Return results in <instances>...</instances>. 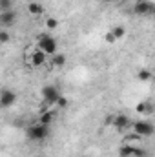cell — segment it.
I'll return each instance as SVG.
<instances>
[{"mask_svg":"<svg viewBox=\"0 0 155 157\" xmlns=\"http://www.w3.org/2000/svg\"><path fill=\"white\" fill-rule=\"evenodd\" d=\"M49 132H51V126H44L40 122H33L26 128V137L28 141L31 143H42L49 137Z\"/></svg>","mask_w":155,"mask_h":157,"instance_id":"6da1fadb","label":"cell"},{"mask_svg":"<svg viewBox=\"0 0 155 157\" xmlns=\"http://www.w3.org/2000/svg\"><path fill=\"white\" fill-rule=\"evenodd\" d=\"M37 49L44 51L46 55H53L59 51V42L49 33H40V35H37Z\"/></svg>","mask_w":155,"mask_h":157,"instance_id":"7a4b0ae2","label":"cell"},{"mask_svg":"<svg viewBox=\"0 0 155 157\" xmlns=\"http://www.w3.org/2000/svg\"><path fill=\"white\" fill-rule=\"evenodd\" d=\"M40 95H42V101H44V104H46V106H55L57 99H59L62 93H60V90H59L57 86L47 84V86H44V88H42Z\"/></svg>","mask_w":155,"mask_h":157,"instance_id":"3957f363","label":"cell"},{"mask_svg":"<svg viewBox=\"0 0 155 157\" xmlns=\"http://www.w3.org/2000/svg\"><path fill=\"white\" fill-rule=\"evenodd\" d=\"M133 13L137 17H150L155 13V6L152 0H135L133 4Z\"/></svg>","mask_w":155,"mask_h":157,"instance_id":"277c9868","label":"cell"},{"mask_svg":"<svg viewBox=\"0 0 155 157\" xmlns=\"http://www.w3.org/2000/svg\"><path fill=\"white\" fill-rule=\"evenodd\" d=\"M133 132L142 139V137L153 135L155 128H153V124H152L150 121H137V122H133Z\"/></svg>","mask_w":155,"mask_h":157,"instance_id":"5b68a950","label":"cell"},{"mask_svg":"<svg viewBox=\"0 0 155 157\" xmlns=\"http://www.w3.org/2000/svg\"><path fill=\"white\" fill-rule=\"evenodd\" d=\"M17 102V93L13 90H2L0 91V108H11Z\"/></svg>","mask_w":155,"mask_h":157,"instance_id":"8992f818","label":"cell"},{"mask_svg":"<svg viewBox=\"0 0 155 157\" xmlns=\"http://www.w3.org/2000/svg\"><path fill=\"white\" fill-rule=\"evenodd\" d=\"M15 22H17V11H15V9L2 11V13H0V26H2L4 29L15 26Z\"/></svg>","mask_w":155,"mask_h":157,"instance_id":"52a82bcc","label":"cell"},{"mask_svg":"<svg viewBox=\"0 0 155 157\" xmlns=\"http://www.w3.org/2000/svg\"><path fill=\"white\" fill-rule=\"evenodd\" d=\"M130 124H131V119L128 117V115H124V113H120V115H115L113 117V124L112 126H115L119 132H124Z\"/></svg>","mask_w":155,"mask_h":157,"instance_id":"ba28073f","label":"cell"},{"mask_svg":"<svg viewBox=\"0 0 155 157\" xmlns=\"http://www.w3.org/2000/svg\"><path fill=\"white\" fill-rule=\"evenodd\" d=\"M55 117H57V113H55L53 110H46V112H40V117H39L37 122L44 124V126H51L53 121H55Z\"/></svg>","mask_w":155,"mask_h":157,"instance_id":"9c48e42d","label":"cell"},{"mask_svg":"<svg viewBox=\"0 0 155 157\" xmlns=\"http://www.w3.org/2000/svg\"><path fill=\"white\" fill-rule=\"evenodd\" d=\"M46 60H47V55H46L44 51H40V49H37V51L31 55V64L37 66V68H39V66H44Z\"/></svg>","mask_w":155,"mask_h":157,"instance_id":"30bf717a","label":"cell"},{"mask_svg":"<svg viewBox=\"0 0 155 157\" xmlns=\"http://www.w3.org/2000/svg\"><path fill=\"white\" fill-rule=\"evenodd\" d=\"M66 62H68V59H66L64 53H59V51H57V53L51 55V66H53V68H62Z\"/></svg>","mask_w":155,"mask_h":157,"instance_id":"8fae6325","label":"cell"},{"mask_svg":"<svg viewBox=\"0 0 155 157\" xmlns=\"http://www.w3.org/2000/svg\"><path fill=\"white\" fill-rule=\"evenodd\" d=\"M28 11H29V15H33V17H40V15L44 13V6L39 4V2H29V4H28Z\"/></svg>","mask_w":155,"mask_h":157,"instance_id":"7c38bea8","label":"cell"},{"mask_svg":"<svg viewBox=\"0 0 155 157\" xmlns=\"http://www.w3.org/2000/svg\"><path fill=\"white\" fill-rule=\"evenodd\" d=\"M135 110H137L139 113H148V115H152V113H153V104H152V102H137Z\"/></svg>","mask_w":155,"mask_h":157,"instance_id":"4fadbf2b","label":"cell"},{"mask_svg":"<svg viewBox=\"0 0 155 157\" xmlns=\"http://www.w3.org/2000/svg\"><path fill=\"white\" fill-rule=\"evenodd\" d=\"M110 33L115 37V40H120V39L126 37V28H124V26H115V28H112Z\"/></svg>","mask_w":155,"mask_h":157,"instance_id":"5bb4252c","label":"cell"},{"mask_svg":"<svg viewBox=\"0 0 155 157\" xmlns=\"http://www.w3.org/2000/svg\"><path fill=\"white\" fill-rule=\"evenodd\" d=\"M137 78H139L141 82H148V80L152 78V71H150V70H146V68H142V70H139Z\"/></svg>","mask_w":155,"mask_h":157,"instance_id":"9a60e30c","label":"cell"},{"mask_svg":"<svg viewBox=\"0 0 155 157\" xmlns=\"http://www.w3.org/2000/svg\"><path fill=\"white\" fill-rule=\"evenodd\" d=\"M131 150H133V146H130V144L126 143L124 146H120V150H119V157H131Z\"/></svg>","mask_w":155,"mask_h":157,"instance_id":"2e32d148","label":"cell"},{"mask_svg":"<svg viewBox=\"0 0 155 157\" xmlns=\"http://www.w3.org/2000/svg\"><path fill=\"white\" fill-rule=\"evenodd\" d=\"M131 157H148V152H146V148L133 146V150H131Z\"/></svg>","mask_w":155,"mask_h":157,"instance_id":"e0dca14e","label":"cell"},{"mask_svg":"<svg viewBox=\"0 0 155 157\" xmlns=\"http://www.w3.org/2000/svg\"><path fill=\"white\" fill-rule=\"evenodd\" d=\"M68 104H70L68 99H66L64 95H60V97L57 99V102H55V108H60V110H62V108H68Z\"/></svg>","mask_w":155,"mask_h":157,"instance_id":"ac0fdd59","label":"cell"},{"mask_svg":"<svg viewBox=\"0 0 155 157\" xmlns=\"http://www.w3.org/2000/svg\"><path fill=\"white\" fill-rule=\"evenodd\" d=\"M13 9V0H0V13Z\"/></svg>","mask_w":155,"mask_h":157,"instance_id":"d6986e66","label":"cell"},{"mask_svg":"<svg viewBox=\"0 0 155 157\" xmlns=\"http://www.w3.org/2000/svg\"><path fill=\"white\" fill-rule=\"evenodd\" d=\"M11 40V35L7 29H0V44H7Z\"/></svg>","mask_w":155,"mask_h":157,"instance_id":"ffe728a7","label":"cell"},{"mask_svg":"<svg viewBox=\"0 0 155 157\" xmlns=\"http://www.w3.org/2000/svg\"><path fill=\"white\" fill-rule=\"evenodd\" d=\"M57 26H59V20H57V18L51 17V18L46 20V28H47V29H57Z\"/></svg>","mask_w":155,"mask_h":157,"instance_id":"44dd1931","label":"cell"},{"mask_svg":"<svg viewBox=\"0 0 155 157\" xmlns=\"http://www.w3.org/2000/svg\"><path fill=\"white\" fill-rule=\"evenodd\" d=\"M124 139H126V141H141V137H139L135 132H133V133H130V135H126Z\"/></svg>","mask_w":155,"mask_h":157,"instance_id":"7402d4cb","label":"cell"},{"mask_svg":"<svg viewBox=\"0 0 155 157\" xmlns=\"http://www.w3.org/2000/svg\"><path fill=\"white\" fill-rule=\"evenodd\" d=\"M104 40H106L108 44H113V42H115V37H113V35L108 31V33H106V37H104Z\"/></svg>","mask_w":155,"mask_h":157,"instance_id":"603a6c76","label":"cell"},{"mask_svg":"<svg viewBox=\"0 0 155 157\" xmlns=\"http://www.w3.org/2000/svg\"><path fill=\"white\" fill-rule=\"evenodd\" d=\"M113 117H115V115H106L104 124H106V126H112V124H113Z\"/></svg>","mask_w":155,"mask_h":157,"instance_id":"cb8c5ba5","label":"cell"},{"mask_svg":"<svg viewBox=\"0 0 155 157\" xmlns=\"http://www.w3.org/2000/svg\"><path fill=\"white\" fill-rule=\"evenodd\" d=\"M104 2H108V4H112V2H117V0H104Z\"/></svg>","mask_w":155,"mask_h":157,"instance_id":"d4e9b609","label":"cell"},{"mask_svg":"<svg viewBox=\"0 0 155 157\" xmlns=\"http://www.w3.org/2000/svg\"><path fill=\"white\" fill-rule=\"evenodd\" d=\"M0 46H2V44H0Z\"/></svg>","mask_w":155,"mask_h":157,"instance_id":"484cf974","label":"cell"}]
</instances>
